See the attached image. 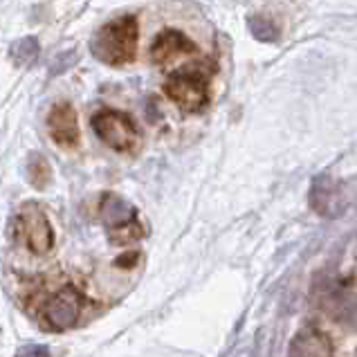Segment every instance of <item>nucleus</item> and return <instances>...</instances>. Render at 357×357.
Segmentation results:
<instances>
[{
	"label": "nucleus",
	"instance_id": "obj_1",
	"mask_svg": "<svg viewBox=\"0 0 357 357\" xmlns=\"http://www.w3.org/2000/svg\"><path fill=\"white\" fill-rule=\"evenodd\" d=\"M137 40L139 27L135 16H121L99 29L93 40V52L108 66H126L135 59Z\"/></svg>",
	"mask_w": 357,
	"mask_h": 357
},
{
	"label": "nucleus",
	"instance_id": "obj_2",
	"mask_svg": "<svg viewBox=\"0 0 357 357\" xmlns=\"http://www.w3.org/2000/svg\"><path fill=\"white\" fill-rule=\"evenodd\" d=\"M165 93L173 104H178L187 113H198L209 104V79L207 73L198 66L180 68L169 75Z\"/></svg>",
	"mask_w": 357,
	"mask_h": 357
},
{
	"label": "nucleus",
	"instance_id": "obj_3",
	"mask_svg": "<svg viewBox=\"0 0 357 357\" xmlns=\"http://www.w3.org/2000/svg\"><path fill=\"white\" fill-rule=\"evenodd\" d=\"M99 216L115 245H128L144 236V225H142L135 207L128 205L124 198L106 193L99 202Z\"/></svg>",
	"mask_w": 357,
	"mask_h": 357
},
{
	"label": "nucleus",
	"instance_id": "obj_4",
	"mask_svg": "<svg viewBox=\"0 0 357 357\" xmlns=\"http://www.w3.org/2000/svg\"><path fill=\"white\" fill-rule=\"evenodd\" d=\"M93 128L97 132V137L104 142L106 146L115 151L130 153L139 146L142 135H139L135 119L126 113H121V110L101 108L93 117Z\"/></svg>",
	"mask_w": 357,
	"mask_h": 357
},
{
	"label": "nucleus",
	"instance_id": "obj_5",
	"mask_svg": "<svg viewBox=\"0 0 357 357\" xmlns=\"http://www.w3.org/2000/svg\"><path fill=\"white\" fill-rule=\"evenodd\" d=\"M86 310V299L73 285L54 290L40 305V319L52 331H68L75 328L81 321Z\"/></svg>",
	"mask_w": 357,
	"mask_h": 357
},
{
	"label": "nucleus",
	"instance_id": "obj_6",
	"mask_svg": "<svg viewBox=\"0 0 357 357\" xmlns=\"http://www.w3.org/2000/svg\"><path fill=\"white\" fill-rule=\"evenodd\" d=\"M16 236L23 241L25 250L36 254V257H43L54 250V229L52 222L45 216V211L40 209L36 202H27L20 209L16 216Z\"/></svg>",
	"mask_w": 357,
	"mask_h": 357
},
{
	"label": "nucleus",
	"instance_id": "obj_7",
	"mask_svg": "<svg viewBox=\"0 0 357 357\" xmlns=\"http://www.w3.org/2000/svg\"><path fill=\"white\" fill-rule=\"evenodd\" d=\"M310 205L312 209L321 213L326 218H335L346 209L349 205V198L344 196L342 187L331 178H314L312 187H310Z\"/></svg>",
	"mask_w": 357,
	"mask_h": 357
},
{
	"label": "nucleus",
	"instance_id": "obj_8",
	"mask_svg": "<svg viewBox=\"0 0 357 357\" xmlns=\"http://www.w3.org/2000/svg\"><path fill=\"white\" fill-rule=\"evenodd\" d=\"M47 130L59 146L73 149L79 142V119L77 110L70 104H56L47 115Z\"/></svg>",
	"mask_w": 357,
	"mask_h": 357
},
{
	"label": "nucleus",
	"instance_id": "obj_9",
	"mask_svg": "<svg viewBox=\"0 0 357 357\" xmlns=\"http://www.w3.org/2000/svg\"><path fill=\"white\" fill-rule=\"evenodd\" d=\"M189 54H196V45L191 43V38H187L182 32H176V29L162 32L151 45V59L158 66H169L180 56H189Z\"/></svg>",
	"mask_w": 357,
	"mask_h": 357
},
{
	"label": "nucleus",
	"instance_id": "obj_10",
	"mask_svg": "<svg viewBox=\"0 0 357 357\" xmlns=\"http://www.w3.org/2000/svg\"><path fill=\"white\" fill-rule=\"evenodd\" d=\"M290 357H333V344L317 328H303L290 346Z\"/></svg>",
	"mask_w": 357,
	"mask_h": 357
},
{
	"label": "nucleus",
	"instance_id": "obj_11",
	"mask_svg": "<svg viewBox=\"0 0 357 357\" xmlns=\"http://www.w3.org/2000/svg\"><path fill=\"white\" fill-rule=\"evenodd\" d=\"M326 308H328L333 319L344 324H357V297L353 292L346 290L331 292L328 301H326Z\"/></svg>",
	"mask_w": 357,
	"mask_h": 357
},
{
	"label": "nucleus",
	"instance_id": "obj_12",
	"mask_svg": "<svg viewBox=\"0 0 357 357\" xmlns=\"http://www.w3.org/2000/svg\"><path fill=\"white\" fill-rule=\"evenodd\" d=\"M248 25H250V32L257 36L259 40H277L279 38V27L272 23L270 18H265V16H252L248 20Z\"/></svg>",
	"mask_w": 357,
	"mask_h": 357
},
{
	"label": "nucleus",
	"instance_id": "obj_13",
	"mask_svg": "<svg viewBox=\"0 0 357 357\" xmlns=\"http://www.w3.org/2000/svg\"><path fill=\"white\" fill-rule=\"evenodd\" d=\"M50 178H52V173H50V165L45 158L34 155L29 160V180H32L34 187H45Z\"/></svg>",
	"mask_w": 357,
	"mask_h": 357
},
{
	"label": "nucleus",
	"instance_id": "obj_14",
	"mask_svg": "<svg viewBox=\"0 0 357 357\" xmlns=\"http://www.w3.org/2000/svg\"><path fill=\"white\" fill-rule=\"evenodd\" d=\"M16 357H50V353L43 346H25L23 351H18Z\"/></svg>",
	"mask_w": 357,
	"mask_h": 357
}]
</instances>
